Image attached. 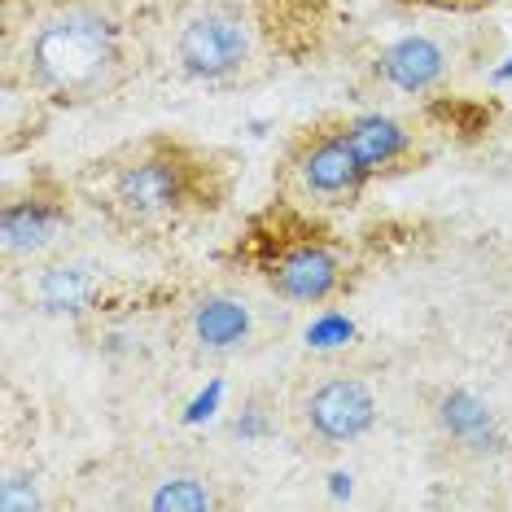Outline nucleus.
<instances>
[{"label":"nucleus","mask_w":512,"mask_h":512,"mask_svg":"<svg viewBox=\"0 0 512 512\" xmlns=\"http://www.w3.org/2000/svg\"><path fill=\"white\" fill-rule=\"evenodd\" d=\"M75 211V180H62L53 171H31L27 180L9 184L5 202H0V259H5V272H31L49 254H57V246L75 224Z\"/></svg>","instance_id":"obj_9"},{"label":"nucleus","mask_w":512,"mask_h":512,"mask_svg":"<svg viewBox=\"0 0 512 512\" xmlns=\"http://www.w3.org/2000/svg\"><path fill=\"white\" fill-rule=\"evenodd\" d=\"M79 206L114 237L154 246L211 224L232 197V171L219 149L180 132H145L75 171Z\"/></svg>","instance_id":"obj_1"},{"label":"nucleus","mask_w":512,"mask_h":512,"mask_svg":"<svg viewBox=\"0 0 512 512\" xmlns=\"http://www.w3.org/2000/svg\"><path fill=\"white\" fill-rule=\"evenodd\" d=\"M346 127L372 180L407 176L429 158L425 132L394 110H346Z\"/></svg>","instance_id":"obj_11"},{"label":"nucleus","mask_w":512,"mask_h":512,"mask_svg":"<svg viewBox=\"0 0 512 512\" xmlns=\"http://www.w3.org/2000/svg\"><path fill=\"white\" fill-rule=\"evenodd\" d=\"M451 71H456L451 44L438 36H425V31L381 44V53L368 62L372 84L394 92V97H429L442 84H451Z\"/></svg>","instance_id":"obj_10"},{"label":"nucleus","mask_w":512,"mask_h":512,"mask_svg":"<svg viewBox=\"0 0 512 512\" xmlns=\"http://www.w3.org/2000/svg\"><path fill=\"white\" fill-rule=\"evenodd\" d=\"M289 316L294 311L285 302L224 267L219 281L193 285L189 294L176 298L167 337L189 364H241V359L263 355L289 329Z\"/></svg>","instance_id":"obj_5"},{"label":"nucleus","mask_w":512,"mask_h":512,"mask_svg":"<svg viewBox=\"0 0 512 512\" xmlns=\"http://www.w3.org/2000/svg\"><path fill=\"white\" fill-rule=\"evenodd\" d=\"M285 442L307 460H333L359 447L381 421V394L368 372L346 364H316L294 372L276 407Z\"/></svg>","instance_id":"obj_6"},{"label":"nucleus","mask_w":512,"mask_h":512,"mask_svg":"<svg viewBox=\"0 0 512 512\" xmlns=\"http://www.w3.org/2000/svg\"><path fill=\"white\" fill-rule=\"evenodd\" d=\"M372 184L377 180L368 176L364 158H359V149L351 141L346 110L298 123L294 132L285 136L281 154H276V167H272L276 197H285V202H294V206H307V211H320V215L355 211Z\"/></svg>","instance_id":"obj_7"},{"label":"nucleus","mask_w":512,"mask_h":512,"mask_svg":"<svg viewBox=\"0 0 512 512\" xmlns=\"http://www.w3.org/2000/svg\"><path fill=\"white\" fill-rule=\"evenodd\" d=\"M329 219L272 197L232 237L224 267L267 289L289 311L333 307L359 285V254Z\"/></svg>","instance_id":"obj_3"},{"label":"nucleus","mask_w":512,"mask_h":512,"mask_svg":"<svg viewBox=\"0 0 512 512\" xmlns=\"http://www.w3.org/2000/svg\"><path fill=\"white\" fill-rule=\"evenodd\" d=\"M136 27L114 0H49L9 36V84L53 110H88L132 84Z\"/></svg>","instance_id":"obj_2"},{"label":"nucleus","mask_w":512,"mask_h":512,"mask_svg":"<svg viewBox=\"0 0 512 512\" xmlns=\"http://www.w3.org/2000/svg\"><path fill=\"white\" fill-rule=\"evenodd\" d=\"M158 57L180 84L246 88L272 66V36L246 0H193L158 31Z\"/></svg>","instance_id":"obj_4"},{"label":"nucleus","mask_w":512,"mask_h":512,"mask_svg":"<svg viewBox=\"0 0 512 512\" xmlns=\"http://www.w3.org/2000/svg\"><path fill=\"white\" fill-rule=\"evenodd\" d=\"M110 486V504L141 512H228L241 504L237 477H228L206 451H193L189 442L127 451Z\"/></svg>","instance_id":"obj_8"}]
</instances>
